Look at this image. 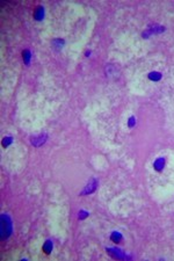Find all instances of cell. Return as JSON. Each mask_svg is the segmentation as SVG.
Wrapping results in <instances>:
<instances>
[{
	"instance_id": "1",
	"label": "cell",
	"mask_w": 174,
	"mask_h": 261,
	"mask_svg": "<svg viewBox=\"0 0 174 261\" xmlns=\"http://www.w3.org/2000/svg\"><path fill=\"white\" fill-rule=\"evenodd\" d=\"M12 233V223L9 217L6 214L1 215V224H0V236L1 239H7Z\"/></svg>"
},
{
	"instance_id": "2",
	"label": "cell",
	"mask_w": 174,
	"mask_h": 261,
	"mask_svg": "<svg viewBox=\"0 0 174 261\" xmlns=\"http://www.w3.org/2000/svg\"><path fill=\"white\" fill-rule=\"evenodd\" d=\"M108 254H110L113 258H116V259H124L125 255L123 254V252L117 249V248H107Z\"/></svg>"
},
{
	"instance_id": "3",
	"label": "cell",
	"mask_w": 174,
	"mask_h": 261,
	"mask_svg": "<svg viewBox=\"0 0 174 261\" xmlns=\"http://www.w3.org/2000/svg\"><path fill=\"white\" fill-rule=\"evenodd\" d=\"M43 17H44V8L42 6H39L34 12V19L37 21H42Z\"/></svg>"
},
{
	"instance_id": "4",
	"label": "cell",
	"mask_w": 174,
	"mask_h": 261,
	"mask_svg": "<svg viewBox=\"0 0 174 261\" xmlns=\"http://www.w3.org/2000/svg\"><path fill=\"white\" fill-rule=\"evenodd\" d=\"M165 163H166L165 158H158V159L154 161V164H153L154 169H157V171H159V172H160L161 169L165 167Z\"/></svg>"
},
{
	"instance_id": "5",
	"label": "cell",
	"mask_w": 174,
	"mask_h": 261,
	"mask_svg": "<svg viewBox=\"0 0 174 261\" xmlns=\"http://www.w3.org/2000/svg\"><path fill=\"white\" fill-rule=\"evenodd\" d=\"M95 188H96V180H92V182H91L90 185H87L86 189L82 192V194H90V193L94 192Z\"/></svg>"
},
{
	"instance_id": "6",
	"label": "cell",
	"mask_w": 174,
	"mask_h": 261,
	"mask_svg": "<svg viewBox=\"0 0 174 261\" xmlns=\"http://www.w3.org/2000/svg\"><path fill=\"white\" fill-rule=\"evenodd\" d=\"M45 138H47V136L45 135H41V136H39V137H36L35 139H33V144L34 145H36V146H40V145H42L44 142H45Z\"/></svg>"
},
{
	"instance_id": "7",
	"label": "cell",
	"mask_w": 174,
	"mask_h": 261,
	"mask_svg": "<svg viewBox=\"0 0 174 261\" xmlns=\"http://www.w3.org/2000/svg\"><path fill=\"white\" fill-rule=\"evenodd\" d=\"M51 249H52V243H51L50 240H47V241L44 243V245H43V251H44L47 254H49V253L51 252Z\"/></svg>"
},
{
	"instance_id": "8",
	"label": "cell",
	"mask_w": 174,
	"mask_h": 261,
	"mask_svg": "<svg viewBox=\"0 0 174 261\" xmlns=\"http://www.w3.org/2000/svg\"><path fill=\"white\" fill-rule=\"evenodd\" d=\"M110 238H111V240H113L114 243H117V244H119L121 240H122V234H121L120 232H113Z\"/></svg>"
},
{
	"instance_id": "9",
	"label": "cell",
	"mask_w": 174,
	"mask_h": 261,
	"mask_svg": "<svg viewBox=\"0 0 174 261\" xmlns=\"http://www.w3.org/2000/svg\"><path fill=\"white\" fill-rule=\"evenodd\" d=\"M161 78V74L159 72H151L150 74H149V79H151V80H159Z\"/></svg>"
},
{
	"instance_id": "10",
	"label": "cell",
	"mask_w": 174,
	"mask_h": 261,
	"mask_svg": "<svg viewBox=\"0 0 174 261\" xmlns=\"http://www.w3.org/2000/svg\"><path fill=\"white\" fill-rule=\"evenodd\" d=\"M23 59H25V63H29V58H30V55H29V51L28 50H26V51H23Z\"/></svg>"
},
{
	"instance_id": "11",
	"label": "cell",
	"mask_w": 174,
	"mask_h": 261,
	"mask_svg": "<svg viewBox=\"0 0 174 261\" xmlns=\"http://www.w3.org/2000/svg\"><path fill=\"white\" fill-rule=\"evenodd\" d=\"M134 124H135V119L131 117V119L129 120V125H130V127H134Z\"/></svg>"
}]
</instances>
